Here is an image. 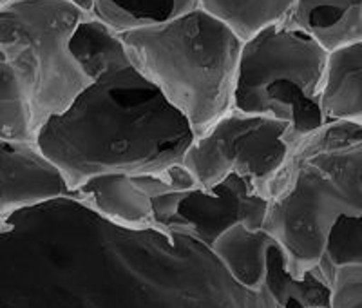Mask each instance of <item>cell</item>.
<instances>
[{
    "instance_id": "8",
    "label": "cell",
    "mask_w": 362,
    "mask_h": 308,
    "mask_svg": "<svg viewBox=\"0 0 362 308\" xmlns=\"http://www.w3.org/2000/svg\"><path fill=\"white\" fill-rule=\"evenodd\" d=\"M58 198L76 200V193L37 140L0 138V229H11L8 219L17 210Z\"/></svg>"
},
{
    "instance_id": "9",
    "label": "cell",
    "mask_w": 362,
    "mask_h": 308,
    "mask_svg": "<svg viewBox=\"0 0 362 308\" xmlns=\"http://www.w3.org/2000/svg\"><path fill=\"white\" fill-rule=\"evenodd\" d=\"M76 202L124 229L156 230L153 198L138 174H98L76 189Z\"/></svg>"
},
{
    "instance_id": "18",
    "label": "cell",
    "mask_w": 362,
    "mask_h": 308,
    "mask_svg": "<svg viewBox=\"0 0 362 308\" xmlns=\"http://www.w3.org/2000/svg\"><path fill=\"white\" fill-rule=\"evenodd\" d=\"M332 307L362 308V267H342L332 275Z\"/></svg>"
},
{
    "instance_id": "6",
    "label": "cell",
    "mask_w": 362,
    "mask_h": 308,
    "mask_svg": "<svg viewBox=\"0 0 362 308\" xmlns=\"http://www.w3.org/2000/svg\"><path fill=\"white\" fill-rule=\"evenodd\" d=\"M328 55L319 42L286 22L263 29L243 44L234 109L263 115L268 93L297 86L321 98Z\"/></svg>"
},
{
    "instance_id": "3",
    "label": "cell",
    "mask_w": 362,
    "mask_h": 308,
    "mask_svg": "<svg viewBox=\"0 0 362 308\" xmlns=\"http://www.w3.org/2000/svg\"><path fill=\"white\" fill-rule=\"evenodd\" d=\"M119 38L132 66L185 116L196 136L234 109L245 42L202 8Z\"/></svg>"
},
{
    "instance_id": "4",
    "label": "cell",
    "mask_w": 362,
    "mask_h": 308,
    "mask_svg": "<svg viewBox=\"0 0 362 308\" xmlns=\"http://www.w3.org/2000/svg\"><path fill=\"white\" fill-rule=\"evenodd\" d=\"M87 17L73 0H11L0 11V58L24 87L37 135L90 84L71 51Z\"/></svg>"
},
{
    "instance_id": "16",
    "label": "cell",
    "mask_w": 362,
    "mask_h": 308,
    "mask_svg": "<svg viewBox=\"0 0 362 308\" xmlns=\"http://www.w3.org/2000/svg\"><path fill=\"white\" fill-rule=\"evenodd\" d=\"M0 138L6 140H37L33 118L29 111L21 80L0 58Z\"/></svg>"
},
{
    "instance_id": "5",
    "label": "cell",
    "mask_w": 362,
    "mask_h": 308,
    "mask_svg": "<svg viewBox=\"0 0 362 308\" xmlns=\"http://www.w3.org/2000/svg\"><path fill=\"white\" fill-rule=\"evenodd\" d=\"M292 151L288 123L232 109L194 138L183 165L199 189H210L226 176L239 174L270 200L272 185Z\"/></svg>"
},
{
    "instance_id": "15",
    "label": "cell",
    "mask_w": 362,
    "mask_h": 308,
    "mask_svg": "<svg viewBox=\"0 0 362 308\" xmlns=\"http://www.w3.org/2000/svg\"><path fill=\"white\" fill-rule=\"evenodd\" d=\"M198 4L247 42L263 29L286 21L296 0H198Z\"/></svg>"
},
{
    "instance_id": "10",
    "label": "cell",
    "mask_w": 362,
    "mask_h": 308,
    "mask_svg": "<svg viewBox=\"0 0 362 308\" xmlns=\"http://www.w3.org/2000/svg\"><path fill=\"white\" fill-rule=\"evenodd\" d=\"M284 22L334 53L362 42V0H296Z\"/></svg>"
},
{
    "instance_id": "7",
    "label": "cell",
    "mask_w": 362,
    "mask_h": 308,
    "mask_svg": "<svg viewBox=\"0 0 362 308\" xmlns=\"http://www.w3.org/2000/svg\"><path fill=\"white\" fill-rule=\"evenodd\" d=\"M270 200L248 178L230 174L210 189L180 190L153 198L156 232L192 236L212 249L235 225L264 229Z\"/></svg>"
},
{
    "instance_id": "12",
    "label": "cell",
    "mask_w": 362,
    "mask_h": 308,
    "mask_svg": "<svg viewBox=\"0 0 362 308\" xmlns=\"http://www.w3.org/2000/svg\"><path fill=\"white\" fill-rule=\"evenodd\" d=\"M276 308H329L332 283L319 267L296 275L288 267V258L279 243L268 251L264 288Z\"/></svg>"
},
{
    "instance_id": "11",
    "label": "cell",
    "mask_w": 362,
    "mask_h": 308,
    "mask_svg": "<svg viewBox=\"0 0 362 308\" xmlns=\"http://www.w3.org/2000/svg\"><path fill=\"white\" fill-rule=\"evenodd\" d=\"M321 109L326 123L362 125V42L328 55Z\"/></svg>"
},
{
    "instance_id": "2",
    "label": "cell",
    "mask_w": 362,
    "mask_h": 308,
    "mask_svg": "<svg viewBox=\"0 0 362 308\" xmlns=\"http://www.w3.org/2000/svg\"><path fill=\"white\" fill-rule=\"evenodd\" d=\"M362 214V125L325 123L293 147L270 189L264 230L296 275L319 267L341 216Z\"/></svg>"
},
{
    "instance_id": "14",
    "label": "cell",
    "mask_w": 362,
    "mask_h": 308,
    "mask_svg": "<svg viewBox=\"0 0 362 308\" xmlns=\"http://www.w3.org/2000/svg\"><path fill=\"white\" fill-rule=\"evenodd\" d=\"M196 8L198 0H95L90 15L122 35L165 24Z\"/></svg>"
},
{
    "instance_id": "17",
    "label": "cell",
    "mask_w": 362,
    "mask_h": 308,
    "mask_svg": "<svg viewBox=\"0 0 362 308\" xmlns=\"http://www.w3.org/2000/svg\"><path fill=\"white\" fill-rule=\"evenodd\" d=\"M342 267H362V214L341 216L326 238L319 268L332 280L334 272Z\"/></svg>"
},
{
    "instance_id": "13",
    "label": "cell",
    "mask_w": 362,
    "mask_h": 308,
    "mask_svg": "<svg viewBox=\"0 0 362 308\" xmlns=\"http://www.w3.org/2000/svg\"><path fill=\"white\" fill-rule=\"evenodd\" d=\"M274 243L276 239L264 229L235 225L226 230L210 251L241 287L257 292L264 288L268 251Z\"/></svg>"
},
{
    "instance_id": "1",
    "label": "cell",
    "mask_w": 362,
    "mask_h": 308,
    "mask_svg": "<svg viewBox=\"0 0 362 308\" xmlns=\"http://www.w3.org/2000/svg\"><path fill=\"white\" fill-rule=\"evenodd\" d=\"M71 51L90 84L37 135L71 189L98 174H160L183 165L196 135L132 66L119 35L90 15L74 31Z\"/></svg>"
},
{
    "instance_id": "19",
    "label": "cell",
    "mask_w": 362,
    "mask_h": 308,
    "mask_svg": "<svg viewBox=\"0 0 362 308\" xmlns=\"http://www.w3.org/2000/svg\"><path fill=\"white\" fill-rule=\"evenodd\" d=\"M73 2L78 6V8H82L86 13H89V15L90 11H93V4H95V0H73Z\"/></svg>"
},
{
    "instance_id": "21",
    "label": "cell",
    "mask_w": 362,
    "mask_h": 308,
    "mask_svg": "<svg viewBox=\"0 0 362 308\" xmlns=\"http://www.w3.org/2000/svg\"><path fill=\"white\" fill-rule=\"evenodd\" d=\"M11 229H0V234H4V232H9Z\"/></svg>"
},
{
    "instance_id": "20",
    "label": "cell",
    "mask_w": 362,
    "mask_h": 308,
    "mask_svg": "<svg viewBox=\"0 0 362 308\" xmlns=\"http://www.w3.org/2000/svg\"><path fill=\"white\" fill-rule=\"evenodd\" d=\"M9 2H11V0H0V11H2V9H4Z\"/></svg>"
}]
</instances>
